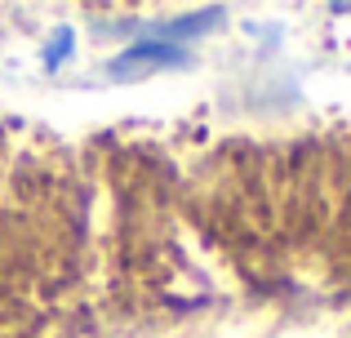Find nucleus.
<instances>
[{
	"instance_id": "2",
	"label": "nucleus",
	"mask_w": 351,
	"mask_h": 338,
	"mask_svg": "<svg viewBox=\"0 0 351 338\" xmlns=\"http://www.w3.org/2000/svg\"><path fill=\"white\" fill-rule=\"evenodd\" d=\"M67 49H71V32H67V27H62V32L53 36V45H49V53H45V58H49V62H58V58H62V53H67Z\"/></svg>"
},
{
	"instance_id": "1",
	"label": "nucleus",
	"mask_w": 351,
	"mask_h": 338,
	"mask_svg": "<svg viewBox=\"0 0 351 338\" xmlns=\"http://www.w3.org/2000/svg\"><path fill=\"white\" fill-rule=\"evenodd\" d=\"M182 58H187V53H182V49H173V45H134V49L125 53V62H116L112 71H116V76H125V71L147 67V62L156 67V62H182Z\"/></svg>"
}]
</instances>
